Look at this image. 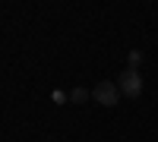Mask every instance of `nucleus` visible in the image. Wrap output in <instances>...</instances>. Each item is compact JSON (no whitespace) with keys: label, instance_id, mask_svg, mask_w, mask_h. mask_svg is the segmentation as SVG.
Listing matches in <instances>:
<instances>
[{"label":"nucleus","instance_id":"nucleus-3","mask_svg":"<svg viewBox=\"0 0 158 142\" xmlns=\"http://www.w3.org/2000/svg\"><path fill=\"white\" fill-rule=\"evenodd\" d=\"M89 98H92V92L79 85V88H73V92H70V104H85Z\"/></svg>","mask_w":158,"mask_h":142},{"label":"nucleus","instance_id":"nucleus-1","mask_svg":"<svg viewBox=\"0 0 158 142\" xmlns=\"http://www.w3.org/2000/svg\"><path fill=\"white\" fill-rule=\"evenodd\" d=\"M114 82H117V88H120L123 98H139V95H142V76H139V70H130V67H127Z\"/></svg>","mask_w":158,"mask_h":142},{"label":"nucleus","instance_id":"nucleus-4","mask_svg":"<svg viewBox=\"0 0 158 142\" xmlns=\"http://www.w3.org/2000/svg\"><path fill=\"white\" fill-rule=\"evenodd\" d=\"M142 63V51H130V70H139Z\"/></svg>","mask_w":158,"mask_h":142},{"label":"nucleus","instance_id":"nucleus-2","mask_svg":"<svg viewBox=\"0 0 158 142\" xmlns=\"http://www.w3.org/2000/svg\"><path fill=\"white\" fill-rule=\"evenodd\" d=\"M92 101H98L101 108H114L120 101V88H117L114 79H101L95 88H92Z\"/></svg>","mask_w":158,"mask_h":142}]
</instances>
